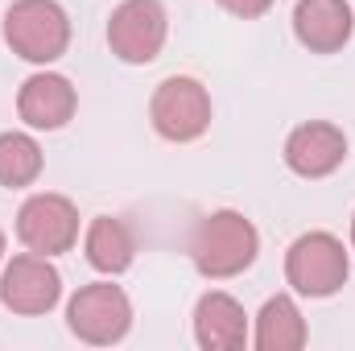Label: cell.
Here are the masks:
<instances>
[{
	"label": "cell",
	"mask_w": 355,
	"mask_h": 351,
	"mask_svg": "<svg viewBox=\"0 0 355 351\" xmlns=\"http://www.w3.org/2000/svg\"><path fill=\"white\" fill-rule=\"evenodd\" d=\"M257 252H261L257 223L232 207L202 215L190 232V261L207 281H232L248 273L257 264Z\"/></svg>",
	"instance_id": "cell-1"
},
{
	"label": "cell",
	"mask_w": 355,
	"mask_h": 351,
	"mask_svg": "<svg viewBox=\"0 0 355 351\" xmlns=\"http://www.w3.org/2000/svg\"><path fill=\"white\" fill-rule=\"evenodd\" d=\"M0 33L17 58L33 67H50L71 46V17L58 0H12Z\"/></svg>",
	"instance_id": "cell-2"
},
{
	"label": "cell",
	"mask_w": 355,
	"mask_h": 351,
	"mask_svg": "<svg viewBox=\"0 0 355 351\" xmlns=\"http://www.w3.org/2000/svg\"><path fill=\"white\" fill-rule=\"evenodd\" d=\"M347 277H352V257L343 240L331 232H306L285 252V281L302 298H331L347 285Z\"/></svg>",
	"instance_id": "cell-3"
},
{
	"label": "cell",
	"mask_w": 355,
	"mask_h": 351,
	"mask_svg": "<svg viewBox=\"0 0 355 351\" xmlns=\"http://www.w3.org/2000/svg\"><path fill=\"white\" fill-rule=\"evenodd\" d=\"M67 327L79 343L91 348H112L128 335L132 327V302L120 285L112 281H91L67 302Z\"/></svg>",
	"instance_id": "cell-4"
},
{
	"label": "cell",
	"mask_w": 355,
	"mask_h": 351,
	"mask_svg": "<svg viewBox=\"0 0 355 351\" xmlns=\"http://www.w3.org/2000/svg\"><path fill=\"white\" fill-rule=\"evenodd\" d=\"M211 112H215L211 108V91L198 79H190V75H170L166 83H157L153 99H149L153 132L162 141H174V145L198 141L211 128Z\"/></svg>",
	"instance_id": "cell-5"
},
{
	"label": "cell",
	"mask_w": 355,
	"mask_h": 351,
	"mask_svg": "<svg viewBox=\"0 0 355 351\" xmlns=\"http://www.w3.org/2000/svg\"><path fill=\"white\" fill-rule=\"evenodd\" d=\"M170 37V12L162 0H120L107 17V50L128 67H149Z\"/></svg>",
	"instance_id": "cell-6"
},
{
	"label": "cell",
	"mask_w": 355,
	"mask_h": 351,
	"mask_svg": "<svg viewBox=\"0 0 355 351\" xmlns=\"http://www.w3.org/2000/svg\"><path fill=\"white\" fill-rule=\"evenodd\" d=\"M17 240L37 257H62L79 244V207L67 194H29L17 211Z\"/></svg>",
	"instance_id": "cell-7"
},
{
	"label": "cell",
	"mask_w": 355,
	"mask_h": 351,
	"mask_svg": "<svg viewBox=\"0 0 355 351\" xmlns=\"http://www.w3.org/2000/svg\"><path fill=\"white\" fill-rule=\"evenodd\" d=\"M62 302V273L50 264V257L21 252L0 268V306L21 318H42Z\"/></svg>",
	"instance_id": "cell-8"
},
{
	"label": "cell",
	"mask_w": 355,
	"mask_h": 351,
	"mask_svg": "<svg viewBox=\"0 0 355 351\" xmlns=\"http://www.w3.org/2000/svg\"><path fill=\"white\" fill-rule=\"evenodd\" d=\"M285 166L306 182L331 178L343 162H347V137L339 124L331 120H306L285 137Z\"/></svg>",
	"instance_id": "cell-9"
},
{
	"label": "cell",
	"mask_w": 355,
	"mask_h": 351,
	"mask_svg": "<svg viewBox=\"0 0 355 351\" xmlns=\"http://www.w3.org/2000/svg\"><path fill=\"white\" fill-rule=\"evenodd\" d=\"M75 108H79V91L71 87V79L58 75V71H37L17 91V116L33 132H58V128H67L75 120Z\"/></svg>",
	"instance_id": "cell-10"
},
{
	"label": "cell",
	"mask_w": 355,
	"mask_h": 351,
	"mask_svg": "<svg viewBox=\"0 0 355 351\" xmlns=\"http://www.w3.org/2000/svg\"><path fill=\"white\" fill-rule=\"evenodd\" d=\"M355 33V12L347 0H297L293 37L310 54H339Z\"/></svg>",
	"instance_id": "cell-11"
},
{
	"label": "cell",
	"mask_w": 355,
	"mask_h": 351,
	"mask_svg": "<svg viewBox=\"0 0 355 351\" xmlns=\"http://www.w3.org/2000/svg\"><path fill=\"white\" fill-rule=\"evenodd\" d=\"M248 339L244 306L223 289H207L194 306V343L202 351H240Z\"/></svg>",
	"instance_id": "cell-12"
},
{
	"label": "cell",
	"mask_w": 355,
	"mask_h": 351,
	"mask_svg": "<svg viewBox=\"0 0 355 351\" xmlns=\"http://www.w3.org/2000/svg\"><path fill=\"white\" fill-rule=\"evenodd\" d=\"M83 257L95 273L120 277L128 264L137 261V236L124 219L116 215H95L83 232Z\"/></svg>",
	"instance_id": "cell-13"
},
{
	"label": "cell",
	"mask_w": 355,
	"mask_h": 351,
	"mask_svg": "<svg viewBox=\"0 0 355 351\" xmlns=\"http://www.w3.org/2000/svg\"><path fill=\"white\" fill-rule=\"evenodd\" d=\"M306 339H310L306 318H302V310H297V302L289 293H277L261 306L257 331H252L257 351H302Z\"/></svg>",
	"instance_id": "cell-14"
},
{
	"label": "cell",
	"mask_w": 355,
	"mask_h": 351,
	"mask_svg": "<svg viewBox=\"0 0 355 351\" xmlns=\"http://www.w3.org/2000/svg\"><path fill=\"white\" fill-rule=\"evenodd\" d=\"M42 145L29 132H0V186L25 190L42 178Z\"/></svg>",
	"instance_id": "cell-15"
},
{
	"label": "cell",
	"mask_w": 355,
	"mask_h": 351,
	"mask_svg": "<svg viewBox=\"0 0 355 351\" xmlns=\"http://www.w3.org/2000/svg\"><path fill=\"white\" fill-rule=\"evenodd\" d=\"M223 12H232V17H240V21H257V17H265L268 8H272V0H215Z\"/></svg>",
	"instance_id": "cell-16"
},
{
	"label": "cell",
	"mask_w": 355,
	"mask_h": 351,
	"mask_svg": "<svg viewBox=\"0 0 355 351\" xmlns=\"http://www.w3.org/2000/svg\"><path fill=\"white\" fill-rule=\"evenodd\" d=\"M0 264H4V232H0Z\"/></svg>",
	"instance_id": "cell-17"
},
{
	"label": "cell",
	"mask_w": 355,
	"mask_h": 351,
	"mask_svg": "<svg viewBox=\"0 0 355 351\" xmlns=\"http://www.w3.org/2000/svg\"><path fill=\"white\" fill-rule=\"evenodd\" d=\"M352 248H355V215H352Z\"/></svg>",
	"instance_id": "cell-18"
}]
</instances>
